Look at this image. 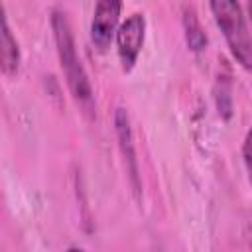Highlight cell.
<instances>
[{
	"label": "cell",
	"instance_id": "1",
	"mask_svg": "<svg viewBox=\"0 0 252 252\" xmlns=\"http://www.w3.org/2000/svg\"><path fill=\"white\" fill-rule=\"evenodd\" d=\"M51 28H53L57 55H59L61 69L65 73L69 91H71L75 102L79 104V108L83 110V114L91 120L94 116L93 89H91L89 77L85 73V67L81 65V59L77 55V47H75V39H73V32H71L67 16L59 10H55L51 16Z\"/></svg>",
	"mask_w": 252,
	"mask_h": 252
},
{
	"label": "cell",
	"instance_id": "2",
	"mask_svg": "<svg viewBox=\"0 0 252 252\" xmlns=\"http://www.w3.org/2000/svg\"><path fill=\"white\" fill-rule=\"evenodd\" d=\"M211 10L232 57L244 69H252V37L238 0H211Z\"/></svg>",
	"mask_w": 252,
	"mask_h": 252
},
{
	"label": "cell",
	"instance_id": "3",
	"mask_svg": "<svg viewBox=\"0 0 252 252\" xmlns=\"http://www.w3.org/2000/svg\"><path fill=\"white\" fill-rule=\"evenodd\" d=\"M146 35V18L144 14H132L118 30H116V45H118V57L122 63V69L128 73L132 71L140 49L144 45Z\"/></svg>",
	"mask_w": 252,
	"mask_h": 252
},
{
	"label": "cell",
	"instance_id": "4",
	"mask_svg": "<svg viewBox=\"0 0 252 252\" xmlns=\"http://www.w3.org/2000/svg\"><path fill=\"white\" fill-rule=\"evenodd\" d=\"M122 0H96L91 24V39L98 49H106L116 33V26L120 20Z\"/></svg>",
	"mask_w": 252,
	"mask_h": 252
},
{
	"label": "cell",
	"instance_id": "5",
	"mask_svg": "<svg viewBox=\"0 0 252 252\" xmlns=\"http://www.w3.org/2000/svg\"><path fill=\"white\" fill-rule=\"evenodd\" d=\"M114 126H116V136H118V144L120 150L124 154L126 165H128V173H130V181L134 191H140V181H138V161H136V152H134V142H132V128H130V118L128 112L124 108H116L114 112Z\"/></svg>",
	"mask_w": 252,
	"mask_h": 252
},
{
	"label": "cell",
	"instance_id": "6",
	"mask_svg": "<svg viewBox=\"0 0 252 252\" xmlns=\"http://www.w3.org/2000/svg\"><path fill=\"white\" fill-rule=\"evenodd\" d=\"M0 57H2V71L6 77H14L20 67V49L18 43L10 32L8 20H2V47H0Z\"/></svg>",
	"mask_w": 252,
	"mask_h": 252
},
{
	"label": "cell",
	"instance_id": "7",
	"mask_svg": "<svg viewBox=\"0 0 252 252\" xmlns=\"http://www.w3.org/2000/svg\"><path fill=\"white\" fill-rule=\"evenodd\" d=\"M183 26H185V39H187L189 49L201 51L207 45V35H205L203 28H201V22L197 20L193 10L185 8V12H183Z\"/></svg>",
	"mask_w": 252,
	"mask_h": 252
},
{
	"label": "cell",
	"instance_id": "8",
	"mask_svg": "<svg viewBox=\"0 0 252 252\" xmlns=\"http://www.w3.org/2000/svg\"><path fill=\"white\" fill-rule=\"evenodd\" d=\"M242 156H244V165L248 171V179L252 183V130H248L244 144H242Z\"/></svg>",
	"mask_w": 252,
	"mask_h": 252
},
{
	"label": "cell",
	"instance_id": "9",
	"mask_svg": "<svg viewBox=\"0 0 252 252\" xmlns=\"http://www.w3.org/2000/svg\"><path fill=\"white\" fill-rule=\"evenodd\" d=\"M248 12H250V18H252V0H248Z\"/></svg>",
	"mask_w": 252,
	"mask_h": 252
}]
</instances>
